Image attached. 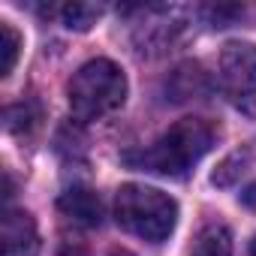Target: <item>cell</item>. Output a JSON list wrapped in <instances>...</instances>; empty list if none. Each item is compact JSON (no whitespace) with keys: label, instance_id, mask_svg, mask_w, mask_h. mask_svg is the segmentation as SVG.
<instances>
[{"label":"cell","instance_id":"obj_1","mask_svg":"<svg viewBox=\"0 0 256 256\" xmlns=\"http://www.w3.org/2000/svg\"><path fill=\"white\" fill-rule=\"evenodd\" d=\"M217 142V126L205 118H181L142 154L126 157L130 163L166 175V178H184Z\"/></svg>","mask_w":256,"mask_h":256},{"label":"cell","instance_id":"obj_2","mask_svg":"<svg viewBox=\"0 0 256 256\" xmlns=\"http://www.w3.org/2000/svg\"><path fill=\"white\" fill-rule=\"evenodd\" d=\"M114 220L124 232L160 244L178 223V202L157 187L124 184L114 196Z\"/></svg>","mask_w":256,"mask_h":256},{"label":"cell","instance_id":"obj_3","mask_svg":"<svg viewBox=\"0 0 256 256\" xmlns=\"http://www.w3.org/2000/svg\"><path fill=\"white\" fill-rule=\"evenodd\" d=\"M66 100H70V112L78 120H100V118H106V114H112L124 106L126 76L108 58L88 60L70 78Z\"/></svg>","mask_w":256,"mask_h":256},{"label":"cell","instance_id":"obj_4","mask_svg":"<svg viewBox=\"0 0 256 256\" xmlns=\"http://www.w3.org/2000/svg\"><path fill=\"white\" fill-rule=\"evenodd\" d=\"M220 88L223 96L244 114H256V46L229 42L220 54Z\"/></svg>","mask_w":256,"mask_h":256},{"label":"cell","instance_id":"obj_5","mask_svg":"<svg viewBox=\"0 0 256 256\" xmlns=\"http://www.w3.org/2000/svg\"><path fill=\"white\" fill-rule=\"evenodd\" d=\"M40 232L28 211L6 208L4 214V256H36Z\"/></svg>","mask_w":256,"mask_h":256},{"label":"cell","instance_id":"obj_6","mask_svg":"<svg viewBox=\"0 0 256 256\" xmlns=\"http://www.w3.org/2000/svg\"><path fill=\"white\" fill-rule=\"evenodd\" d=\"M58 208L64 211V217H70L76 226H84V229H94L102 223V202L94 190L88 187H72L60 196Z\"/></svg>","mask_w":256,"mask_h":256},{"label":"cell","instance_id":"obj_7","mask_svg":"<svg viewBox=\"0 0 256 256\" xmlns=\"http://www.w3.org/2000/svg\"><path fill=\"white\" fill-rule=\"evenodd\" d=\"M190 256H232V232L223 223H208L196 235Z\"/></svg>","mask_w":256,"mask_h":256},{"label":"cell","instance_id":"obj_8","mask_svg":"<svg viewBox=\"0 0 256 256\" xmlns=\"http://www.w3.org/2000/svg\"><path fill=\"white\" fill-rule=\"evenodd\" d=\"M22 54V34L10 24V22H0V76H10L18 64Z\"/></svg>","mask_w":256,"mask_h":256},{"label":"cell","instance_id":"obj_9","mask_svg":"<svg viewBox=\"0 0 256 256\" xmlns=\"http://www.w3.org/2000/svg\"><path fill=\"white\" fill-rule=\"evenodd\" d=\"M102 16V6L100 4H66L60 10V18L70 30H90Z\"/></svg>","mask_w":256,"mask_h":256},{"label":"cell","instance_id":"obj_10","mask_svg":"<svg viewBox=\"0 0 256 256\" xmlns=\"http://www.w3.org/2000/svg\"><path fill=\"white\" fill-rule=\"evenodd\" d=\"M247 160H250V151H247V148H244V151H232V154L220 163V169L211 175V181H214L217 187H229V184H235V181L241 178Z\"/></svg>","mask_w":256,"mask_h":256},{"label":"cell","instance_id":"obj_11","mask_svg":"<svg viewBox=\"0 0 256 256\" xmlns=\"http://www.w3.org/2000/svg\"><path fill=\"white\" fill-rule=\"evenodd\" d=\"M241 202H244V205H250V208H256V184H250V187L241 193Z\"/></svg>","mask_w":256,"mask_h":256},{"label":"cell","instance_id":"obj_12","mask_svg":"<svg viewBox=\"0 0 256 256\" xmlns=\"http://www.w3.org/2000/svg\"><path fill=\"white\" fill-rule=\"evenodd\" d=\"M250 256H256V238L250 241Z\"/></svg>","mask_w":256,"mask_h":256}]
</instances>
